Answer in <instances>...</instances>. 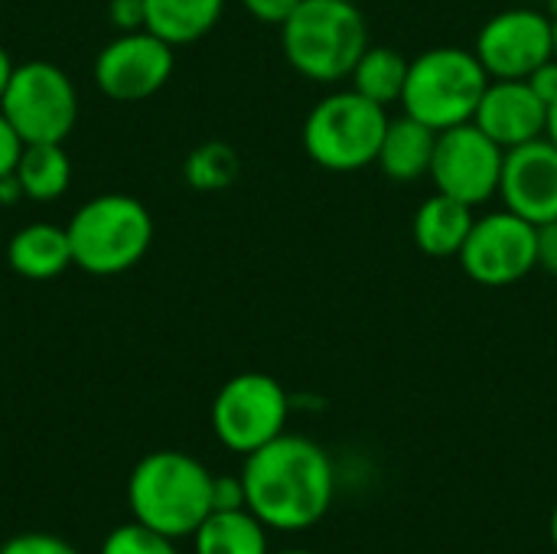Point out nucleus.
Returning <instances> with one entry per match:
<instances>
[{
	"mask_svg": "<svg viewBox=\"0 0 557 554\" xmlns=\"http://www.w3.org/2000/svg\"><path fill=\"white\" fill-rule=\"evenodd\" d=\"M248 509L277 532L313 529L333 506L336 470L330 454L300 434H281L245 457Z\"/></svg>",
	"mask_w": 557,
	"mask_h": 554,
	"instance_id": "nucleus-1",
	"label": "nucleus"
},
{
	"mask_svg": "<svg viewBox=\"0 0 557 554\" xmlns=\"http://www.w3.org/2000/svg\"><path fill=\"white\" fill-rule=\"evenodd\" d=\"M215 477L189 454L153 451L137 460L127 480V506L137 522L166 535H193L212 513Z\"/></svg>",
	"mask_w": 557,
	"mask_h": 554,
	"instance_id": "nucleus-2",
	"label": "nucleus"
},
{
	"mask_svg": "<svg viewBox=\"0 0 557 554\" xmlns=\"http://www.w3.org/2000/svg\"><path fill=\"white\" fill-rule=\"evenodd\" d=\"M281 49L304 78L336 85L369 49V26L352 0H304L281 26Z\"/></svg>",
	"mask_w": 557,
	"mask_h": 554,
	"instance_id": "nucleus-3",
	"label": "nucleus"
},
{
	"mask_svg": "<svg viewBox=\"0 0 557 554\" xmlns=\"http://www.w3.org/2000/svg\"><path fill=\"white\" fill-rule=\"evenodd\" d=\"M72 261L85 274L111 278L131 271L153 242V216L147 206L124 193L88 199L65 225Z\"/></svg>",
	"mask_w": 557,
	"mask_h": 554,
	"instance_id": "nucleus-4",
	"label": "nucleus"
},
{
	"mask_svg": "<svg viewBox=\"0 0 557 554\" xmlns=\"http://www.w3.org/2000/svg\"><path fill=\"white\" fill-rule=\"evenodd\" d=\"M490 75L473 49L434 46L411 59L401 95L405 114L418 118L431 131H447L473 121Z\"/></svg>",
	"mask_w": 557,
	"mask_h": 554,
	"instance_id": "nucleus-5",
	"label": "nucleus"
},
{
	"mask_svg": "<svg viewBox=\"0 0 557 554\" xmlns=\"http://www.w3.org/2000/svg\"><path fill=\"white\" fill-rule=\"evenodd\" d=\"M388 121V108L369 101L356 88L330 91L304 121V150L330 173L366 170L379 157Z\"/></svg>",
	"mask_w": 557,
	"mask_h": 554,
	"instance_id": "nucleus-6",
	"label": "nucleus"
},
{
	"mask_svg": "<svg viewBox=\"0 0 557 554\" xmlns=\"http://www.w3.org/2000/svg\"><path fill=\"white\" fill-rule=\"evenodd\" d=\"M0 111L23 144H65L78 121V95L59 65L33 59L13 65Z\"/></svg>",
	"mask_w": 557,
	"mask_h": 554,
	"instance_id": "nucleus-7",
	"label": "nucleus"
},
{
	"mask_svg": "<svg viewBox=\"0 0 557 554\" xmlns=\"http://www.w3.org/2000/svg\"><path fill=\"white\" fill-rule=\"evenodd\" d=\"M290 398L268 372L232 376L212 402V431L232 454H255L284 434Z\"/></svg>",
	"mask_w": 557,
	"mask_h": 554,
	"instance_id": "nucleus-8",
	"label": "nucleus"
},
{
	"mask_svg": "<svg viewBox=\"0 0 557 554\" xmlns=\"http://www.w3.org/2000/svg\"><path fill=\"white\" fill-rule=\"evenodd\" d=\"M457 261L480 287L519 284L539 268V225L509 209L476 216Z\"/></svg>",
	"mask_w": 557,
	"mask_h": 554,
	"instance_id": "nucleus-9",
	"label": "nucleus"
},
{
	"mask_svg": "<svg viewBox=\"0 0 557 554\" xmlns=\"http://www.w3.org/2000/svg\"><path fill=\"white\" fill-rule=\"evenodd\" d=\"M503 163H506V150L493 137H486L473 121H467L437 134L428 176L437 193L454 196L476 209L493 196H499Z\"/></svg>",
	"mask_w": 557,
	"mask_h": 554,
	"instance_id": "nucleus-10",
	"label": "nucleus"
},
{
	"mask_svg": "<svg viewBox=\"0 0 557 554\" xmlns=\"http://www.w3.org/2000/svg\"><path fill=\"white\" fill-rule=\"evenodd\" d=\"M490 78H529L542 62L555 59L552 13L535 3H519L493 13L473 46Z\"/></svg>",
	"mask_w": 557,
	"mask_h": 554,
	"instance_id": "nucleus-11",
	"label": "nucleus"
},
{
	"mask_svg": "<svg viewBox=\"0 0 557 554\" xmlns=\"http://www.w3.org/2000/svg\"><path fill=\"white\" fill-rule=\"evenodd\" d=\"M173 46L150 29L121 33L95 59V82L114 101H144L173 75Z\"/></svg>",
	"mask_w": 557,
	"mask_h": 554,
	"instance_id": "nucleus-12",
	"label": "nucleus"
},
{
	"mask_svg": "<svg viewBox=\"0 0 557 554\" xmlns=\"http://www.w3.org/2000/svg\"><path fill=\"white\" fill-rule=\"evenodd\" d=\"M503 209L522 216L532 225L557 219V144L545 134L522 147L506 150L499 180Z\"/></svg>",
	"mask_w": 557,
	"mask_h": 554,
	"instance_id": "nucleus-13",
	"label": "nucleus"
},
{
	"mask_svg": "<svg viewBox=\"0 0 557 554\" xmlns=\"http://www.w3.org/2000/svg\"><path fill=\"white\" fill-rule=\"evenodd\" d=\"M473 124L503 150H512L548 134V104L525 78H490Z\"/></svg>",
	"mask_w": 557,
	"mask_h": 554,
	"instance_id": "nucleus-14",
	"label": "nucleus"
},
{
	"mask_svg": "<svg viewBox=\"0 0 557 554\" xmlns=\"http://www.w3.org/2000/svg\"><path fill=\"white\" fill-rule=\"evenodd\" d=\"M473 222H476L473 206L434 189V196H428L414 212L411 238L418 251H424L428 258H457Z\"/></svg>",
	"mask_w": 557,
	"mask_h": 554,
	"instance_id": "nucleus-15",
	"label": "nucleus"
},
{
	"mask_svg": "<svg viewBox=\"0 0 557 554\" xmlns=\"http://www.w3.org/2000/svg\"><path fill=\"white\" fill-rule=\"evenodd\" d=\"M434 144H437V131H431L411 114H401L388 121L375 163L395 183H418L431 173Z\"/></svg>",
	"mask_w": 557,
	"mask_h": 554,
	"instance_id": "nucleus-16",
	"label": "nucleus"
},
{
	"mask_svg": "<svg viewBox=\"0 0 557 554\" xmlns=\"http://www.w3.org/2000/svg\"><path fill=\"white\" fill-rule=\"evenodd\" d=\"M7 264L26 278V281H52L62 271H69L72 261V245L69 232L49 222H33L13 232L7 245Z\"/></svg>",
	"mask_w": 557,
	"mask_h": 554,
	"instance_id": "nucleus-17",
	"label": "nucleus"
},
{
	"mask_svg": "<svg viewBox=\"0 0 557 554\" xmlns=\"http://www.w3.org/2000/svg\"><path fill=\"white\" fill-rule=\"evenodd\" d=\"M147 29L170 46H186L215 29L225 0H144Z\"/></svg>",
	"mask_w": 557,
	"mask_h": 554,
	"instance_id": "nucleus-18",
	"label": "nucleus"
},
{
	"mask_svg": "<svg viewBox=\"0 0 557 554\" xmlns=\"http://www.w3.org/2000/svg\"><path fill=\"white\" fill-rule=\"evenodd\" d=\"M268 526L251 509L209 513V519L193 532L196 554H271Z\"/></svg>",
	"mask_w": 557,
	"mask_h": 554,
	"instance_id": "nucleus-19",
	"label": "nucleus"
},
{
	"mask_svg": "<svg viewBox=\"0 0 557 554\" xmlns=\"http://www.w3.org/2000/svg\"><path fill=\"white\" fill-rule=\"evenodd\" d=\"M13 176L33 202L59 199L72 183V160L62 144H23Z\"/></svg>",
	"mask_w": 557,
	"mask_h": 554,
	"instance_id": "nucleus-20",
	"label": "nucleus"
},
{
	"mask_svg": "<svg viewBox=\"0 0 557 554\" xmlns=\"http://www.w3.org/2000/svg\"><path fill=\"white\" fill-rule=\"evenodd\" d=\"M408 65L411 59H405L395 46H372L359 56L349 82L359 95H366L369 101L392 108L401 104L405 95V82H408Z\"/></svg>",
	"mask_w": 557,
	"mask_h": 554,
	"instance_id": "nucleus-21",
	"label": "nucleus"
},
{
	"mask_svg": "<svg viewBox=\"0 0 557 554\" xmlns=\"http://www.w3.org/2000/svg\"><path fill=\"white\" fill-rule=\"evenodd\" d=\"M238 170H242V160H238L235 147H228L222 140H206L186 157L183 176L196 193H219L238 180Z\"/></svg>",
	"mask_w": 557,
	"mask_h": 554,
	"instance_id": "nucleus-22",
	"label": "nucleus"
},
{
	"mask_svg": "<svg viewBox=\"0 0 557 554\" xmlns=\"http://www.w3.org/2000/svg\"><path fill=\"white\" fill-rule=\"evenodd\" d=\"M101 554H180L173 539L147 529L144 522H127L117 526L104 542H101Z\"/></svg>",
	"mask_w": 557,
	"mask_h": 554,
	"instance_id": "nucleus-23",
	"label": "nucleus"
},
{
	"mask_svg": "<svg viewBox=\"0 0 557 554\" xmlns=\"http://www.w3.org/2000/svg\"><path fill=\"white\" fill-rule=\"evenodd\" d=\"M0 554H78L65 539L46 532H23L0 545Z\"/></svg>",
	"mask_w": 557,
	"mask_h": 554,
	"instance_id": "nucleus-24",
	"label": "nucleus"
},
{
	"mask_svg": "<svg viewBox=\"0 0 557 554\" xmlns=\"http://www.w3.org/2000/svg\"><path fill=\"white\" fill-rule=\"evenodd\" d=\"M228 509H248L242 477H215L212 483V513H228Z\"/></svg>",
	"mask_w": 557,
	"mask_h": 554,
	"instance_id": "nucleus-25",
	"label": "nucleus"
},
{
	"mask_svg": "<svg viewBox=\"0 0 557 554\" xmlns=\"http://www.w3.org/2000/svg\"><path fill=\"white\" fill-rule=\"evenodd\" d=\"M108 20H111L121 33L147 29V10H144V0H111V3H108Z\"/></svg>",
	"mask_w": 557,
	"mask_h": 554,
	"instance_id": "nucleus-26",
	"label": "nucleus"
},
{
	"mask_svg": "<svg viewBox=\"0 0 557 554\" xmlns=\"http://www.w3.org/2000/svg\"><path fill=\"white\" fill-rule=\"evenodd\" d=\"M242 3H245V10H248L255 20L271 23V26H284L287 16H290L304 0H242Z\"/></svg>",
	"mask_w": 557,
	"mask_h": 554,
	"instance_id": "nucleus-27",
	"label": "nucleus"
},
{
	"mask_svg": "<svg viewBox=\"0 0 557 554\" xmlns=\"http://www.w3.org/2000/svg\"><path fill=\"white\" fill-rule=\"evenodd\" d=\"M20 153H23V140H20V134L13 131V124L0 111V176H10L16 170Z\"/></svg>",
	"mask_w": 557,
	"mask_h": 554,
	"instance_id": "nucleus-28",
	"label": "nucleus"
},
{
	"mask_svg": "<svg viewBox=\"0 0 557 554\" xmlns=\"http://www.w3.org/2000/svg\"><path fill=\"white\" fill-rule=\"evenodd\" d=\"M529 85H532V91L552 108L557 101V59H548V62H542L529 78H525Z\"/></svg>",
	"mask_w": 557,
	"mask_h": 554,
	"instance_id": "nucleus-29",
	"label": "nucleus"
},
{
	"mask_svg": "<svg viewBox=\"0 0 557 554\" xmlns=\"http://www.w3.org/2000/svg\"><path fill=\"white\" fill-rule=\"evenodd\" d=\"M539 271L557 278V219L539 225Z\"/></svg>",
	"mask_w": 557,
	"mask_h": 554,
	"instance_id": "nucleus-30",
	"label": "nucleus"
},
{
	"mask_svg": "<svg viewBox=\"0 0 557 554\" xmlns=\"http://www.w3.org/2000/svg\"><path fill=\"white\" fill-rule=\"evenodd\" d=\"M23 196V186L20 180L10 173V176H0V202H16Z\"/></svg>",
	"mask_w": 557,
	"mask_h": 554,
	"instance_id": "nucleus-31",
	"label": "nucleus"
},
{
	"mask_svg": "<svg viewBox=\"0 0 557 554\" xmlns=\"http://www.w3.org/2000/svg\"><path fill=\"white\" fill-rule=\"evenodd\" d=\"M10 75H13V62H10V56H7V49L0 46V98H3V88H7V82H10Z\"/></svg>",
	"mask_w": 557,
	"mask_h": 554,
	"instance_id": "nucleus-32",
	"label": "nucleus"
},
{
	"mask_svg": "<svg viewBox=\"0 0 557 554\" xmlns=\"http://www.w3.org/2000/svg\"><path fill=\"white\" fill-rule=\"evenodd\" d=\"M548 137L557 144V101L548 108Z\"/></svg>",
	"mask_w": 557,
	"mask_h": 554,
	"instance_id": "nucleus-33",
	"label": "nucleus"
},
{
	"mask_svg": "<svg viewBox=\"0 0 557 554\" xmlns=\"http://www.w3.org/2000/svg\"><path fill=\"white\" fill-rule=\"evenodd\" d=\"M548 535H552V545H555V552H557V503H555V509H552V522H548Z\"/></svg>",
	"mask_w": 557,
	"mask_h": 554,
	"instance_id": "nucleus-34",
	"label": "nucleus"
},
{
	"mask_svg": "<svg viewBox=\"0 0 557 554\" xmlns=\"http://www.w3.org/2000/svg\"><path fill=\"white\" fill-rule=\"evenodd\" d=\"M552 23H555V59H557V0L552 3Z\"/></svg>",
	"mask_w": 557,
	"mask_h": 554,
	"instance_id": "nucleus-35",
	"label": "nucleus"
},
{
	"mask_svg": "<svg viewBox=\"0 0 557 554\" xmlns=\"http://www.w3.org/2000/svg\"><path fill=\"white\" fill-rule=\"evenodd\" d=\"M277 554H313V552H304V549H287V552H277Z\"/></svg>",
	"mask_w": 557,
	"mask_h": 554,
	"instance_id": "nucleus-36",
	"label": "nucleus"
},
{
	"mask_svg": "<svg viewBox=\"0 0 557 554\" xmlns=\"http://www.w3.org/2000/svg\"><path fill=\"white\" fill-rule=\"evenodd\" d=\"M519 3H548V7H552L555 0H519Z\"/></svg>",
	"mask_w": 557,
	"mask_h": 554,
	"instance_id": "nucleus-37",
	"label": "nucleus"
},
{
	"mask_svg": "<svg viewBox=\"0 0 557 554\" xmlns=\"http://www.w3.org/2000/svg\"><path fill=\"white\" fill-rule=\"evenodd\" d=\"M352 3H356V0H352Z\"/></svg>",
	"mask_w": 557,
	"mask_h": 554,
	"instance_id": "nucleus-38",
	"label": "nucleus"
}]
</instances>
